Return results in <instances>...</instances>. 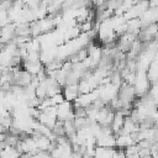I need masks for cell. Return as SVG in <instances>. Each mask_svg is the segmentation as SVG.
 <instances>
[{"label":"cell","instance_id":"cell-12","mask_svg":"<svg viewBox=\"0 0 158 158\" xmlns=\"http://www.w3.org/2000/svg\"><path fill=\"white\" fill-rule=\"evenodd\" d=\"M36 96L41 100L48 98L47 96V83L46 81H42L37 88H36Z\"/></svg>","mask_w":158,"mask_h":158},{"label":"cell","instance_id":"cell-5","mask_svg":"<svg viewBox=\"0 0 158 158\" xmlns=\"http://www.w3.org/2000/svg\"><path fill=\"white\" fill-rule=\"evenodd\" d=\"M125 120H126V116L121 111H116L114 121L111 123V130H112V132L115 135H120L121 133V131L123 128V125H125Z\"/></svg>","mask_w":158,"mask_h":158},{"label":"cell","instance_id":"cell-2","mask_svg":"<svg viewBox=\"0 0 158 158\" xmlns=\"http://www.w3.org/2000/svg\"><path fill=\"white\" fill-rule=\"evenodd\" d=\"M133 86L136 89V94L139 95V96H143L149 91L151 81L148 79L147 72H143V70H137L136 72V81H135Z\"/></svg>","mask_w":158,"mask_h":158},{"label":"cell","instance_id":"cell-11","mask_svg":"<svg viewBox=\"0 0 158 158\" xmlns=\"http://www.w3.org/2000/svg\"><path fill=\"white\" fill-rule=\"evenodd\" d=\"M147 75H148V79L152 84L154 83H158V62L153 60L147 70Z\"/></svg>","mask_w":158,"mask_h":158},{"label":"cell","instance_id":"cell-10","mask_svg":"<svg viewBox=\"0 0 158 158\" xmlns=\"http://www.w3.org/2000/svg\"><path fill=\"white\" fill-rule=\"evenodd\" d=\"M116 148H105V147H96L94 158H114Z\"/></svg>","mask_w":158,"mask_h":158},{"label":"cell","instance_id":"cell-1","mask_svg":"<svg viewBox=\"0 0 158 158\" xmlns=\"http://www.w3.org/2000/svg\"><path fill=\"white\" fill-rule=\"evenodd\" d=\"M99 90V98L104 104H110L115 98L118 96V90L120 88L112 83H109L106 85H100L98 88Z\"/></svg>","mask_w":158,"mask_h":158},{"label":"cell","instance_id":"cell-8","mask_svg":"<svg viewBox=\"0 0 158 158\" xmlns=\"http://www.w3.org/2000/svg\"><path fill=\"white\" fill-rule=\"evenodd\" d=\"M141 128H139V123H137L136 121H133L130 116L126 117L125 120V125H123V128L121 131V133H125V135H132V133H136L138 132Z\"/></svg>","mask_w":158,"mask_h":158},{"label":"cell","instance_id":"cell-16","mask_svg":"<svg viewBox=\"0 0 158 158\" xmlns=\"http://www.w3.org/2000/svg\"><path fill=\"white\" fill-rule=\"evenodd\" d=\"M142 158H153L152 156H148V157H142Z\"/></svg>","mask_w":158,"mask_h":158},{"label":"cell","instance_id":"cell-9","mask_svg":"<svg viewBox=\"0 0 158 158\" xmlns=\"http://www.w3.org/2000/svg\"><path fill=\"white\" fill-rule=\"evenodd\" d=\"M0 158H21V152L16 147L6 144L0 152Z\"/></svg>","mask_w":158,"mask_h":158},{"label":"cell","instance_id":"cell-13","mask_svg":"<svg viewBox=\"0 0 158 158\" xmlns=\"http://www.w3.org/2000/svg\"><path fill=\"white\" fill-rule=\"evenodd\" d=\"M51 100H52V102H53L54 106H58V105H60L62 102L65 101V98H64L63 93H59V94H56L54 96H52Z\"/></svg>","mask_w":158,"mask_h":158},{"label":"cell","instance_id":"cell-4","mask_svg":"<svg viewBox=\"0 0 158 158\" xmlns=\"http://www.w3.org/2000/svg\"><path fill=\"white\" fill-rule=\"evenodd\" d=\"M63 95L67 101H70V102H74L79 95H80V91H79V85L78 84H68L63 88Z\"/></svg>","mask_w":158,"mask_h":158},{"label":"cell","instance_id":"cell-6","mask_svg":"<svg viewBox=\"0 0 158 158\" xmlns=\"http://www.w3.org/2000/svg\"><path fill=\"white\" fill-rule=\"evenodd\" d=\"M133 144H136V142L131 135H125V133L116 135V147L117 148L126 149L127 147L133 146Z\"/></svg>","mask_w":158,"mask_h":158},{"label":"cell","instance_id":"cell-7","mask_svg":"<svg viewBox=\"0 0 158 158\" xmlns=\"http://www.w3.org/2000/svg\"><path fill=\"white\" fill-rule=\"evenodd\" d=\"M23 69L35 77L44 70V64L42 62H23Z\"/></svg>","mask_w":158,"mask_h":158},{"label":"cell","instance_id":"cell-14","mask_svg":"<svg viewBox=\"0 0 158 158\" xmlns=\"http://www.w3.org/2000/svg\"><path fill=\"white\" fill-rule=\"evenodd\" d=\"M126 158H141V157H139V154L137 153V154H128Z\"/></svg>","mask_w":158,"mask_h":158},{"label":"cell","instance_id":"cell-15","mask_svg":"<svg viewBox=\"0 0 158 158\" xmlns=\"http://www.w3.org/2000/svg\"><path fill=\"white\" fill-rule=\"evenodd\" d=\"M143 1H149V0H135V4H137V2H143Z\"/></svg>","mask_w":158,"mask_h":158},{"label":"cell","instance_id":"cell-3","mask_svg":"<svg viewBox=\"0 0 158 158\" xmlns=\"http://www.w3.org/2000/svg\"><path fill=\"white\" fill-rule=\"evenodd\" d=\"M57 117L59 121H67V120H74L75 112H74V105L70 101H64L60 105L57 106Z\"/></svg>","mask_w":158,"mask_h":158}]
</instances>
